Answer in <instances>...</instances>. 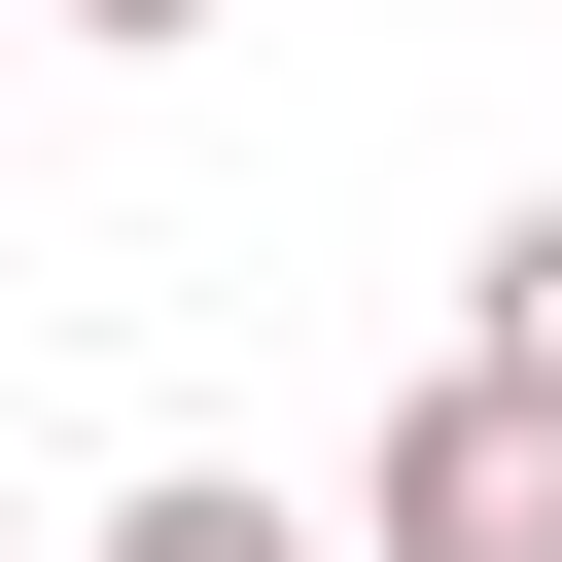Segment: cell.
Returning <instances> with one entry per match:
<instances>
[{"mask_svg": "<svg viewBox=\"0 0 562 562\" xmlns=\"http://www.w3.org/2000/svg\"><path fill=\"white\" fill-rule=\"evenodd\" d=\"M351 562H562V386L422 351V386H386V457H351Z\"/></svg>", "mask_w": 562, "mask_h": 562, "instance_id": "1", "label": "cell"}, {"mask_svg": "<svg viewBox=\"0 0 562 562\" xmlns=\"http://www.w3.org/2000/svg\"><path fill=\"white\" fill-rule=\"evenodd\" d=\"M105 562H351V527H281L246 457H140V492H105Z\"/></svg>", "mask_w": 562, "mask_h": 562, "instance_id": "2", "label": "cell"}, {"mask_svg": "<svg viewBox=\"0 0 562 562\" xmlns=\"http://www.w3.org/2000/svg\"><path fill=\"white\" fill-rule=\"evenodd\" d=\"M457 351H492V386H562V176L492 211V281H457Z\"/></svg>", "mask_w": 562, "mask_h": 562, "instance_id": "3", "label": "cell"}, {"mask_svg": "<svg viewBox=\"0 0 562 562\" xmlns=\"http://www.w3.org/2000/svg\"><path fill=\"white\" fill-rule=\"evenodd\" d=\"M35 35H105V70H176V35H211V0H35Z\"/></svg>", "mask_w": 562, "mask_h": 562, "instance_id": "4", "label": "cell"}]
</instances>
